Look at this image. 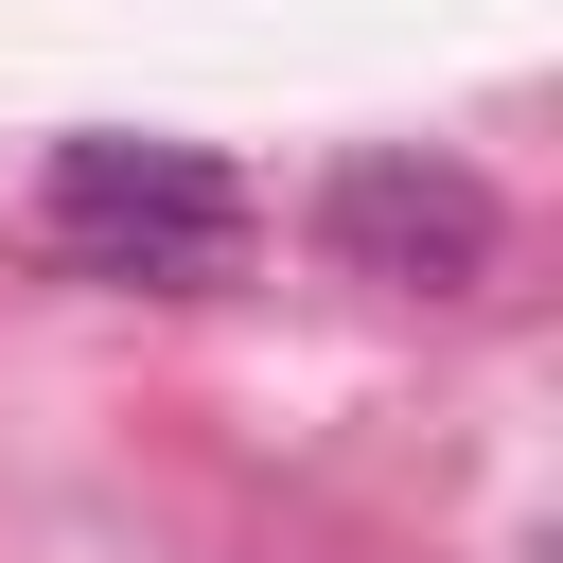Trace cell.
<instances>
[{"mask_svg":"<svg viewBox=\"0 0 563 563\" xmlns=\"http://www.w3.org/2000/svg\"><path fill=\"white\" fill-rule=\"evenodd\" d=\"M35 246H53L70 282L194 299V282H229V264H246V176H229L211 141L88 123V141H53V176H35Z\"/></svg>","mask_w":563,"mask_h":563,"instance_id":"cell-1","label":"cell"},{"mask_svg":"<svg viewBox=\"0 0 563 563\" xmlns=\"http://www.w3.org/2000/svg\"><path fill=\"white\" fill-rule=\"evenodd\" d=\"M317 246H334L352 282L475 299V282H493V246H510V211H493V176H475V158H440V141H352V158H334V194H317Z\"/></svg>","mask_w":563,"mask_h":563,"instance_id":"cell-2","label":"cell"}]
</instances>
